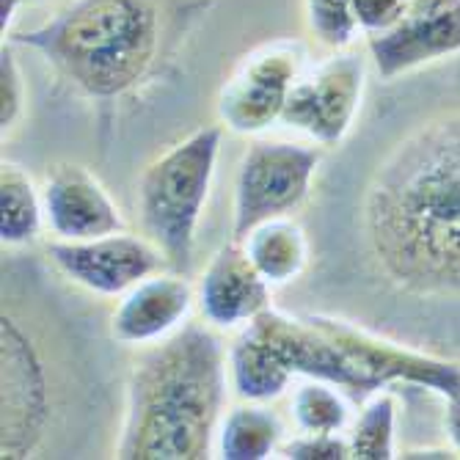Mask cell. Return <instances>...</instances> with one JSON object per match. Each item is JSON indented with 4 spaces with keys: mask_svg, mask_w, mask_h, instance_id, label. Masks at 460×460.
Instances as JSON below:
<instances>
[{
    "mask_svg": "<svg viewBox=\"0 0 460 460\" xmlns=\"http://www.w3.org/2000/svg\"><path fill=\"white\" fill-rule=\"evenodd\" d=\"M48 260L64 279L100 298H119L141 279L172 268L146 234L128 232L92 240H56L48 245Z\"/></svg>",
    "mask_w": 460,
    "mask_h": 460,
    "instance_id": "obj_9",
    "label": "cell"
},
{
    "mask_svg": "<svg viewBox=\"0 0 460 460\" xmlns=\"http://www.w3.org/2000/svg\"><path fill=\"white\" fill-rule=\"evenodd\" d=\"M45 224L41 188L33 185L22 165L4 160L0 165V240L4 245L20 248L36 240Z\"/></svg>",
    "mask_w": 460,
    "mask_h": 460,
    "instance_id": "obj_17",
    "label": "cell"
},
{
    "mask_svg": "<svg viewBox=\"0 0 460 460\" xmlns=\"http://www.w3.org/2000/svg\"><path fill=\"white\" fill-rule=\"evenodd\" d=\"M279 452L289 460H348L350 438L342 433H298L284 441Z\"/></svg>",
    "mask_w": 460,
    "mask_h": 460,
    "instance_id": "obj_22",
    "label": "cell"
},
{
    "mask_svg": "<svg viewBox=\"0 0 460 460\" xmlns=\"http://www.w3.org/2000/svg\"><path fill=\"white\" fill-rule=\"evenodd\" d=\"M320 163L323 152L314 144L270 138L251 144L234 177L232 237L243 240L254 226L304 207L312 196Z\"/></svg>",
    "mask_w": 460,
    "mask_h": 460,
    "instance_id": "obj_5",
    "label": "cell"
},
{
    "mask_svg": "<svg viewBox=\"0 0 460 460\" xmlns=\"http://www.w3.org/2000/svg\"><path fill=\"white\" fill-rule=\"evenodd\" d=\"M224 128H201L155 157L138 182V218L144 234L174 270L188 273L196 229L213 188Z\"/></svg>",
    "mask_w": 460,
    "mask_h": 460,
    "instance_id": "obj_4",
    "label": "cell"
},
{
    "mask_svg": "<svg viewBox=\"0 0 460 460\" xmlns=\"http://www.w3.org/2000/svg\"><path fill=\"white\" fill-rule=\"evenodd\" d=\"M367 89V61L337 50L292 86L281 124L309 136L317 146H340L358 119Z\"/></svg>",
    "mask_w": 460,
    "mask_h": 460,
    "instance_id": "obj_8",
    "label": "cell"
},
{
    "mask_svg": "<svg viewBox=\"0 0 460 460\" xmlns=\"http://www.w3.org/2000/svg\"><path fill=\"white\" fill-rule=\"evenodd\" d=\"M240 243L245 245L251 262L273 287L301 279L312 262V240L289 216L254 226Z\"/></svg>",
    "mask_w": 460,
    "mask_h": 460,
    "instance_id": "obj_14",
    "label": "cell"
},
{
    "mask_svg": "<svg viewBox=\"0 0 460 460\" xmlns=\"http://www.w3.org/2000/svg\"><path fill=\"white\" fill-rule=\"evenodd\" d=\"M369 56L384 80H394L460 53V0H411L405 17L369 36Z\"/></svg>",
    "mask_w": 460,
    "mask_h": 460,
    "instance_id": "obj_10",
    "label": "cell"
},
{
    "mask_svg": "<svg viewBox=\"0 0 460 460\" xmlns=\"http://www.w3.org/2000/svg\"><path fill=\"white\" fill-rule=\"evenodd\" d=\"M196 304V287L188 273L165 268L130 287L111 314L108 333L119 345L146 348L185 325Z\"/></svg>",
    "mask_w": 460,
    "mask_h": 460,
    "instance_id": "obj_11",
    "label": "cell"
},
{
    "mask_svg": "<svg viewBox=\"0 0 460 460\" xmlns=\"http://www.w3.org/2000/svg\"><path fill=\"white\" fill-rule=\"evenodd\" d=\"M364 260L402 296L460 301V111L402 133L356 207Z\"/></svg>",
    "mask_w": 460,
    "mask_h": 460,
    "instance_id": "obj_1",
    "label": "cell"
},
{
    "mask_svg": "<svg viewBox=\"0 0 460 460\" xmlns=\"http://www.w3.org/2000/svg\"><path fill=\"white\" fill-rule=\"evenodd\" d=\"M306 48L276 39L251 50L218 92V119L237 136H260L281 121L287 97L306 72Z\"/></svg>",
    "mask_w": 460,
    "mask_h": 460,
    "instance_id": "obj_7",
    "label": "cell"
},
{
    "mask_svg": "<svg viewBox=\"0 0 460 460\" xmlns=\"http://www.w3.org/2000/svg\"><path fill=\"white\" fill-rule=\"evenodd\" d=\"M25 4H41V0H25Z\"/></svg>",
    "mask_w": 460,
    "mask_h": 460,
    "instance_id": "obj_26",
    "label": "cell"
},
{
    "mask_svg": "<svg viewBox=\"0 0 460 460\" xmlns=\"http://www.w3.org/2000/svg\"><path fill=\"white\" fill-rule=\"evenodd\" d=\"M306 25L331 50H345L361 31L353 0H306Z\"/></svg>",
    "mask_w": 460,
    "mask_h": 460,
    "instance_id": "obj_20",
    "label": "cell"
},
{
    "mask_svg": "<svg viewBox=\"0 0 460 460\" xmlns=\"http://www.w3.org/2000/svg\"><path fill=\"white\" fill-rule=\"evenodd\" d=\"M292 381V372L276 350L260 337L254 325H245L229 348V384L240 400L273 402Z\"/></svg>",
    "mask_w": 460,
    "mask_h": 460,
    "instance_id": "obj_15",
    "label": "cell"
},
{
    "mask_svg": "<svg viewBox=\"0 0 460 460\" xmlns=\"http://www.w3.org/2000/svg\"><path fill=\"white\" fill-rule=\"evenodd\" d=\"M447 411H444V430H447V438L455 449V455L460 457V392L447 397Z\"/></svg>",
    "mask_w": 460,
    "mask_h": 460,
    "instance_id": "obj_24",
    "label": "cell"
},
{
    "mask_svg": "<svg viewBox=\"0 0 460 460\" xmlns=\"http://www.w3.org/2000/svg\"><path fill=\"white\" fill-rule=\"evenodd\" d=\"M350 457L356 460H392L397 455V400L381 389L364 400L361 413L350 425Z\"/></svg>",
    "mask_w": 460,
    "mask_h": 460,
    "instance_id": "obj_18",
    "label": "cell"
},
{
    "mask_svg": "<svg viewBox=\"0 0 460 460\" xmlns=\"http://www.w3.org/2000/svg\"><path fill=\"white\" fill-rule=\"evenodd\" d=\"M22 4L25 0H0V28H4V36H6V31H9V25H12V20Z\"/></svg>",
    "mask_w": 460,
    "mask_h": 460,
    "instance_id": "obj_25",
    "label": "cell"
},
{
    "mask_svg": "<svg viewBox=\"0 0 460 460\" xmlns=\"http://www.w3.org/2000/svg\"><path fill=\"white\" fill-rule=\"evenodd\" d=\"M292 422L298 433H345L350 430V402L340 386L309 378L292 394Z\"/></svg>",
    "mask_w": 460,
    "mask_h": 460,
    "instance_id": "obj_19",
    "label": "cell"
},
{
    "mask_svg": "<svg viewBox=\"0 0 460 460\" xmlns=\"http://www.w3.org/2000/svg\"><path fill=\"white\" fill-rule=\"evenodd\" d=\"M309 317L320 331L328 333V340L350 361L358 378L361 402L375 392L402 386V384L433 392L444 400L460 392V364L455 361L400 345L342 317L333 314H309Z\"/></svg>",
    "mask_w": 460,
    "mask_h": 460,
    "instance_id": "obj_6",
    "label": "cell"
},
{
    "mask_svg": "<svg viewBox=\"0 0 460 460\" xmlns=\"http://www.w3.org/2000/svg\"><path fill=\"white\" fill-rule=\"evenodd\" d=\"M45 226L58 240H92L124 232V218L105 185L80 163H56L41 182Z\"/></svg>",
    "mask_w": 460,
    "mask_h": 460,
    "instance_id": "obj_13",
    "label": "cell"
},
{
    "mask_svg": "<svg viewBox=\"0 0 460 460\" xmlns=\"http://www.w3.org/2000/svg\"><path fill=\"white\" fill-rule=\"evenodd\" d=\"M284 444V422L268 402L240 400L221 420L216 452L224 460H265Z\"/></svg>",
    "mask_w": 460,
    "mask_h": 460,
    "instance_id": "obj_16",
    "label": "cell"
},
{
    "mask_svg": "<svg viewBox=\"0 0 460 460\" xmlns=\"http://www.w3.org/2000/svg\"><path fill=\"white\" fill-rule=\"evenodd\" d=\"M25 97H28L25 75L9 41V45H4V53H0V128H4V136L14 130L17 121L22 119Z\"/></svg>",
    "mask_w": 460,
    "mask_h": 460,
    "instance_id": "obj_21",
    "label": "cell"
},
{
    "mask_svg": "<svg viewBox=\"0 0 460 460\" xmlns=\"http://www.w3.org/2000/svg\"><path fill=\"white\" fill-rule=\"evenodd\" d=\"M229 353L207 325H182L146 345L130 364L119 460L210 457L224 420Z\"/></svg>",
    "mask_w": 460,
    "mask_h": 460,
    "instance_id": "obj_2",
    "label": "cell"
},
{
    "mask_svg": "<svg viewBox=\"0 0 460 460\" xmlns=\"http://www.w3.org/2000/svg\"><path fill=\"white\" fill-rule=\"evenodd\" d=\"M270 287L273 284L251 262L245 245L232 237L216 251L199 276L196 304L213 328H245L270 309Z\"/></svg>",
    "mask_w": 460,
    "mask_h": 460,
    "instance_id": "obj_12",
    "label": "cell"
},
{
    "mask_svg": "<svg viewBox=\"0 0 460 460\" xmlns=\"http://www.w3.org/2000/svg\"><path fill=\"white\" fill-rule=\"evenodd\" d=\"M169 0H75L45 25L9 33L75 89L119 100L149 80L169 48Z\"/></svg>",
    "mask_w": 460,
    "mask_h": 460,
    "instance_id": "obj_3",
    "label": "cell"
},
{
    "mask_svg": "<svg viewBox=\"0 0 460 460\" xmlns=\"http://www.w3.org/2000/svg\"><path fill=\"white\" fill-rule=\"evenodd\" d=\"M411 0H353L361 31L369 36L392 31L408 12Z\"/></svg>",
    "mask_w": 460,
    "mask_h": 460,
    "instance_id": "obj_23",
    "label": "cell"
}]
</instances>
